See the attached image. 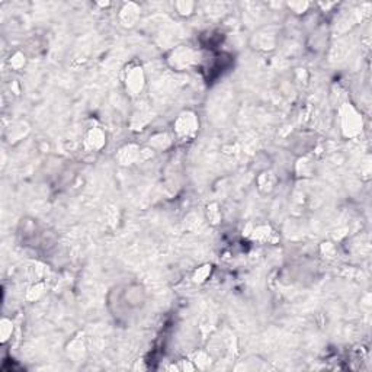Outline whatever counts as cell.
Masks as SVG:
<instances>
[{
    "instance_id": "obj_9",
    "label": "cell",
    "mask_w": 372,
    "mask_h": 372,
    "mask_svg": "<svg viewBox=\"0 0 372 372\" xmlns=\"http://www.w3.org/2000/svg\"><path fill=\"white\" fill-rule=\"evenodd\" d=\"M84 343L81 342L80 337H76L70 342V345L67 346V353H69V358H72L74 362H79L80 359L84 356Z\"/></svg>"
},
{
    "instance_id": "obj_2",
    "label": "cell",
    "mask_w": 372,
    "mask_h": 372,
    "mask_svg": "<svg viewBox=\"0 0 372 372\" xmlns=\"http://www.w3.org/2000/svg\"><path fill=\"white\" fill-rule=\"evenodd\" d=\"M173 130H175V134L178 135V138H182V140L193 138L199 130V119H198L196 113L192 111H185V112L179 113V116L175 119Z\"/></svg>"
},
{
    "instance_id": "obj_13",
    "label": "cell",
    "mask_w": 372,
    "mask_h": 372,
    "mask_svg": "<svg viewBox=\"0 0 372 372\" xmlns=\"http://www.w3.org/2000/svg\"><path fill=\"white\" fill-rule=\"evenodd\" d=\"M12 333H13L12 320L3 317L1 321H0V340H1V343H6L12 337Z\"/></svg>"
},
{
    "instance_id": "obj_6",
    "label": "cell",
    "mask_w": 372,
    "mask_h": 372,
    "mask_svg": "<svg viewBox=\"0 0 372 372\" xmlns=\"http://www.w3.org/2000/svg\"><path fill=\"white\" fill-rule=\"evenodd\" d=\"M144 159L143 157V150L135 146V144H127L122 149H119L116 160L119 161V164L122 166H131L134 163H137L138 160Z\"/></svg>"
},
{
    "instance_id": "obj_11",
    "label": "cell",
    "mask_w": 372,
    "mask_h": 372,
    "mask_svg": "<svg viewBox=\"0 0 372 372\" xmlns=\"http://www.w3.org/2000/svg\"><path fill=\"white\" fill-rule=\"evenodd\" d=\"M252 239L259 240V241H273L275 240V233L270 230V227L267 225H259L252 231Z\"/></svg>"
},
{
    "instance_id": "obj_4",
    "label": "cell",
    "mask_w": 372,
    "mask_h": 372,
    "mask_svg": "<svg viewBox=\"0 0 372 372\" xmlns=\"http://www.w3.org/2000/svg\"><path fill=\"white\" fill-rule=\"evenodd\" d=\"M195 58H196V54L192 48L189 47H178L176 50H173L170 55H169V63L173 69L176 70H185V69H189L193 63H195Z\"/></svg>"
},
{
    "instance_id": "obj_1",
    "label": "cell",
    "mask_w": 372,
    "mask_h": 372,
    "mask_svg": "<svg viewBox=\"0 0 372 372\" xmlns=\"http://www.w3.org/2000/svg\"><path fill=\"white\" fill-rule=\"evenodd\" d=\"M340 124H342V131L347 138L358 137L364 128V121H362L361 113L350 104H346L340 109Z\"/></svg>"
},
{
    "instance_id": "obj_18",
    "label": "cell",
    "mask_w": 372,
    "mask_h": 372,
    "mask_svg": "<svg viewBox=\"0 0 372 372\" xmlns=\"http://www.w3.org/2000/svg\"><path fill=\"white\" fill-rule=\"evenodd\" d=\"M175 7H176V10H178L179 15H182V16H190L192 12H193L195 4H193L192 1H178V3H175Z\"/></svg>"
},
{
    "instance_id": "obj_16",
    "label": "cell",
    "mask_w": 372,
    "mask_h": 372,
    "mask_svg": "<svg viewBox=\"0 0 372 372\" xmlns=\"http://www.w3.org/2000/svg\"><path fill=\"white\" fill-rule=\"evenodd\" d=\"M211 270H213L211 265H204V266H201V267H198V269L195 270L193 276H192L193 282H196V284H202V282H205V281L210 278Z\"/></svg>"
},
{
    "instance_id": "obj_5",
    "label": "cell",
    "mask_w": 372,
    "mask_h": 372,
    "mask_svg": "<svg viewBox=\"0 0 372 372\" xmlns=\"http://www.w3.org/2000/svg\"><path fill=\"white\" fill-rule=\"evenodd\" d=\"M107 144V134L102 128H90L84 135V147L90 151H101Z\"/></svg>"
},
{
    "instance_id": "obj_10",
    "label": "cell",
    "mask_w": 372,
    "mask_h": 372,
    "mask_svg": "<svg viewBox=\"0 0 372 372\" xmlns=\"http://www.w3.org/2000/svg\"><path fill=\"white\" fill-rule=\"evenodd\" d=\"M29 131V128H28V125L25 122H18V124H15L13 127L10 125V128L7 130V138H9V141L10 143H15V141H19L22 137H25L27 133Z\"/></svg>"
},
{
    "instance_id": "obj_14",
    "label": "cell",
    "mask_w": 372,
    "mask_h": 372,
    "mask_svg": "<svg viewBox=\"0 0 372 372\" xmlns=\"http://www.w3.org/2000/svg\"><path fill=\"white\" fill-rule=\"evenodd\" d=\"M172 144V138L167 134H159L154 135L153 138H150V146L154 147L156 150H163V146L167 149Z\"/></svg>"
},
{
    "instance_id": "obj_15",
    "label": "cell",
    "mask_w": 372,
    "mask_h": 372,
    "mask_svg": "<svg viewBox=\"0 0 372 372\" xmlns=\"http://www.w3.org/2000/svg\"><path fill=\"white\" fill-rule=\"evenodd\" d=\"M205 213H207V220L214 224V225H217V224H220V221H221V210H220V207H218V204H210L208 207H207V210H205Z\"/></svg>"
},
{
    "instance_id": "obj_3",
    "label": "cell",
    "mask_w": 372,
    "mask_h": 372,
    "mask_svg": "<svg viewBox=\"0 0 372 372\" xmlns=\"http://www.w3.org/2000/svg\"><path fill=\"white\" fill-rule=\"evenodd\" d=\"M124 84L131 96H138L146 86V74L140 64H130L125 70Z\"/></svg>"
},
{
    "instance_id": "obj_19",
    "label": "cell",
    "mask_w": 372,
    "mask_h": 372,
    "mask_svg": "<svg viewBox=\"0 0 372 372\" xmlns=\"http://www.w3.org/2000/svg\"><path fill=\"white\" fill-rule=\"evenodd\" d=\"M42 294H44V284L39 282V284H35V285L28 291L27 298L29 301H35V299H38Z\"/></svg>"
},
{
    "instance_id": "obj_17",
    "label": "cell",
    "mask_w": 372,
    "mask_h": 372,
    "mask_svg": "<svg viewBox=\"0 0 372 372\" xmlns=\"http://www.w3.org/2000/svg\"><path fill=\"white\" fill-rule=\"evenodd\" d=\"M25 63H27V57L21 51H16L9 60V64L13 70H21L25 66Z\"/></svg>"
},
{
    "instance_id": "obj_7",
    "label": "cell",
    "mask_w": 372,
    "mask_h": 372,
    "mask_svg": "<svg viewBox=\"0 0 372 372\" xmlns=\"http://www.w3.org/2000/svg\"><path fill=\"white\" fill-rule=\"evenodd\" d=\"M140 19V6L135 3H127L119 12V21L124 27H134Z\"/></svg>"
},
{
    "instance_id": "obj_8",
    "label": "cell",
    "mask_w": 372,
    "mask_h": 372,
    "mask_svg": "<svg viewBox=\"0 0 372 372\" xmlns=\"http://www.w3.org/2000/svg\"><path fill=\"white\" fill-rule=\"evenodd\" d=\"M256 184H258V189L262 192V193H269L275 189V185H276V176L273 172L270 170H265L262 172L258 179H256Z\"/></svg>"
},
{
    "instance_id": "obj_12",
    "label": "cell",
    "mask_w": 372,
    "mask_h": 372,
    "mask_svg": "<svg viewBox=\"0 0 372 372\" xmlns=\"http://www.w3.org/2000/svg\"><path fill=\"white\" fill-rule=\"evenodd\" d=\"M256 41V47L259 50H272L275 47V37L270 34H258L255 37Z\"/></svg>"
}]
</instances>
